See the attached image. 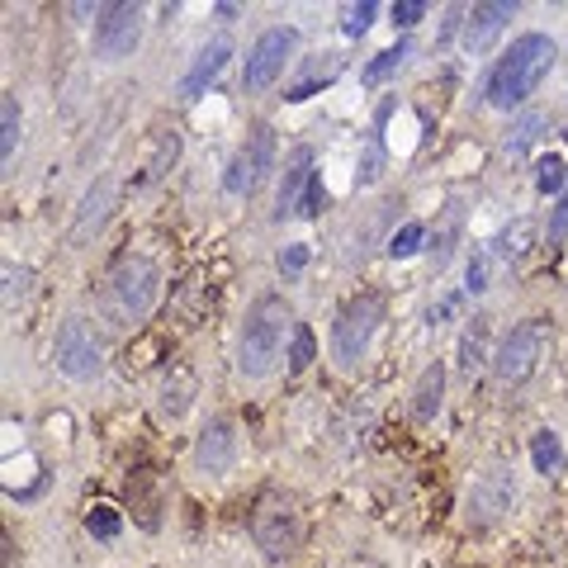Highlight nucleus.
I'll use <instances>...</instances> for the list:
<instances>
[{
  "mask_svg": "<svg viewBox=\"0 0 568 568\" xmlns=\"http://www.w3.org/2000/svg\"><path fill=\"white\" fill-rule=\"evenodd\" d=\"M422 15H427L422 0H403V5H394V24H398V29H412Z\"/></svg>",
  "mask_w": 568,
  "mask_h": 568,
  "instance_id": "72a5a7b5",
  "label": "nucleus"
},
{
  "mask_svg": "<svg viewBox=\"0 0 568 568\" xmlns=\"http://www.w3.org/2000/svg\"><path fill=\"white\" fill-rule=\"evenodd\" d=\"M227 58H233V44L227 38H213L209 48H199V58H195V66L181 76V100H199L213 81H219V72L227 66Z\"/></svg>",
  "mask_w": 568,
  "mask_h": 568,
  "instance_id": "dca6fc26",
  "label": "nucleus"
},
{
  "mask_svg": "<svg viewBox=\"0 0 568 568\" xmlns=\"http://www.w3.org/2000/svg\"><path fill=\"white\" fill-rule=\"evenodd\" d=\"M531 459H535V473H545V479L564 473V441L554 436V431H535V441H531Z\"/></svg>",
  "mask_w": 568,
  "mask_h": 568,
  "instance_id": "6ab92c4d",
  "label": "nucleus"
},
{
  "mask_svg": "<svg viewBox=\"0 0 568 568\" xmlns=\"http://www.w3.org/2000/svg\"><path fill=\"white\" fill-rule=\"evenodd\" d=\"M545 124H550V119H545V114H535V110H531V114H521V119H517V128H511V138H507V157H511V161H521V157L535 147V138H540V128H545Z\"/></svg>",
  "mask_w": 568,
  "mask_h": 568,
  "instance_id": "4be33fe9",
  "label": "nucleus"
},
{
  "mask_svg": "<svg viewBox=\"0 0 568 568\" xmlns=\"http://www.w3.org/2000/svg\"><path fill=\"white\" fill-rule=\"evenodd\" d=\"M441 394H445V370H441V365H427L422 379H417V394H412L417 417H436L441 412Z\"/></svg>",
  "mask_w": 568,
  "mask_h": 568,
  "instance_id": "a211bd4d",
  "label": "nucleus"
},
{
  "mask_svg": "<svg viewBox=\"0 0 568 568\" xmlns=\"http://www.w3.org/2000/svg\"><path fill=\"white\" fill-rule=\"evenodd\" d=\"M86 531H90L95 540H114V535H119V511L104 507V503H95V507L86 511Z\"/></svg>",
  "mask_w": 568,
  "mask_h": 568,
  "instance_id": "cd10ccee",
  "label": "nucleus"
},
{
  "mask_svg": "<svg viewBox=\"0 0 568 568\" xmlns=\"http://www.w3.org/2000/svg\"><path fill=\"white\" fill-rule=\"evenodd\" d=\"M110 205H114V181L110 175H100L86 195H81L76 205V223H72V242H90L95 233L104 227V219H110Z\"/></svg>",
  "mask_w": 568,
  "mask_h": 568,
  "instance_id": "2eb2a0df",
  "label": "nucleus"
},
{
  "mask_svg": "<svg viewBox=\"0 0 568 568\" xmlns=\"http://www.w3.org/2000/svg\"><path fill=\"white\" fill-rule=\"evenodd\" d=\"M251 535H256V545L266 550V559H289V554L304 545V517H299V507H294L289 497L270 493L266 503L256 507V517H251Z\"/></svg>",
  "mask_w": 568,
  "mask_h": 568,
  "instance_id": "7ed1b4c3",
  "label": "nucleus"
},
{
  "mask_svg": "<svg viewBox=\"0 0 568 568\" xmlns=\"http://www.w3.org/2000/svg\"><path fill=\"white\" fill-rule=\"evenodd\" d=\"M195 374L185 370V365H175V370L166 374V384H161V417H171V422H181V417L189 412V403H195Z\"/></svg>",
  "mask_w": 568,
  "mask_h": 568,
  "instance_id": "f3484780",
  "label": "nucleus"
},
{
  "mask_svg": "<svg viewBox=\"0 0 568 568\" xmlns=\"http://www.w3.org/2000/svg\"><path fill=\"white\" fill-rule=\"evenodd\" d=\"M489 275H493V256L489 251H473L469 256V270H465V280H469L465 289L469 294H483V289H489Z\"/></svg>",
  "mask_w": 568,
  "mask_h": 568,
  "instance_id": "c756f323",
  "label": "nucleus"
},
{
  "mask_svg": "<svg viewBox=\"0 0 568 568\" xmlns=\"http://www.w3.org/2000/svg\"><path fill=\"white\" fill-rule=\"evenodd\" d=\"M511 503H517V479H511V469H489L469 489V521L493 526L503 511H511Z\"/></svg>",
  "mask_w": 568,
  "mask_h": 568,
  "instance_id": "9b49d317",
  "label": "nucleus"
},
{
  "mask_svg": "<svg viewBox=\"0 0 568 568\" xmlns=\"http://www.w3.org/2000/svg\"><path fill=\"white\" fill-rule=\"evenodd\" d=\"M550 66H554V44L550 38L545 34H521L517 44L497 58L483 95H489L493 110H517V104H526L540 90V81L550 76Z\"/></svg>",
  "mask_w": 568,
  "mask_h": 568,
  "instance_id": "f257e3e1",
  "label": "nucleus"
},
{
  "mask_svg": "<svg viewBox=\"0 0 568 568\" xmlns=\"http://www.w3.org/2000/svg\"><path fill=\"white\" fill-rule=\"evenodd\" d=\"M374 15H379V5H374V0H360V5H346L342 34H346V38H360V34L374 24Z\"/></svg>",
  "mask_w": 568,
  "mask_h": 568,
  "instance_id": "c85d7f7f",
  "label": "nucleus"
},
{
  "mask_svg": "<svg viewBox=\"0 0 568 568\" xmlns=\"http://www.w3.org/2000/svg\"><path fill=\"white\" fill-rule=\"evenodd\" d=\"M308 185H313V147H294L289 161H284V175H280L275 219H289V213H299Z\"/></svg>",
  "mask_w": 568,
  "mask_h": 568,
  "instance_id": "ddd939ff",
  "label": "nucleus"
},
{
  "mask_svg": "<svg viewBox=\"0 0 568 568\" xmlns=\"http://www.w3.org/2000/svg\"><path fill=\"white\" fill-rule=\"evenodd\" d=\"M564 237H568V185L559 195V209H554V219H550V242H564Z\"/></svg>",
  "mask_w": 568,
  "mask_h": 568,
  "instance_id": "f704fd0d",
  "label": "nucleus"
},
{
  "mask_svg": "<svg viewBox=\"0 0 568 568\" xmlns=\"http://www.w3.org/2000/svg\"><path fill=\"white\" fill-rule=\"evenodd\" d=\"M403 58H408V44H398V48H384L379 52V58L365 66V81H370V86H379V81H388L403 66Z\"/></svg>",
  "mask_w": 568,
  "mask_h": 568,
  "instance_id": "a878e982",
  "label": "nucleus"
},
{
  "mask_svg": "<svg viewBox=\"0 0 568 568\" xmlns=\"http://www.w3.org/2000/svg\"><path fill=\"white\" fill-rule=\"evenodd\" d=\"M15 147H20V100L5 95V100H0V157L10 161Z\"/></svg>",
  "mask_w": 568,
  "mask_h": 568,
  "instance_id": "b1692460",
  "label": "nucleus"
},
{
  "mask_svg": "<svg viewBox=\"0 0 568 568\" xmlns=\"http://www.w3.org/2000/svg\"><path fill=\"white\" fill-rule=\"evenodd\" d=\"M237 459V427L227 422V417H219V422H209L205 431H199L195 441V465L205 473H227Z\"/></svg>",
  "mask_w": 568,
  "mask_h": 568,
  "instance_id": "f8f14e48",
  "label": "nucleus"
},
{
  "mask_svg": "<svg viewBox=\"0 0 568 568\" xmlns=\"http://www.w3.org/2000/svg\"><path fill=\"white\" fill-rule=\"evenodd\" d=\"M517 15V5L507 0H489V5H473L465 20V52H489L493 38L507 29V20Z\"/></svg>",
  "mask_w": 568,
  "mask_h": 568,
  "instance_id": "4468645a",
  "label": "nucleus"
},
{
  "mask_svg": "<svg viewBox=\"0 0 568 568\" xmlns=\"http://www.w3.org/2000/svg\"><path fill=\"white\" fill-rule=\"evenodd\" d=\"M299 322H294L289 304L280 294H261L251 308H247V322H242V342H237V365L247 379H266L270 370L280 365V350H284V336H289Z\"/></svg>",
  "mask_w": 568,
  "mask_h": 568,
  "instance_id": "f03ea898",
  "label": "nucleus"
},
{
  "mask_svg": "<svg viewBox=\"0 0 568 568\" xmlns=\"http://www.w3.org/2000/svg\"><path fill=\"white\" fill-rule=\"evenodd\" d=\"M545 342H550V322H540V318L517 322V328L507 332L503 350H497V360H493L497 379H503V384H521V379H531L540 356H545Z\"/></svg>",
  "mask_w": 568,
  "mask_h": 568,
  "instance_id": "6e6552de",
  "label": "nucleus"
},
{
  "mask_svg": "<svg viewBox=\"0 0 568 568\" xmlns=\"http://www.w3.org/2000/svg\"><path fill=\"white\" fill-rule=\"evenodd\" d=\"M128 503H133V511H138L143 531H157V497H152V489H147V473H133L128 479Z\"/></svg>",
  "mask_w": 568,
  "mask_h": 568,
  "instance_id": "5701e85b",
  "label": "nucleus"
},
{
  "mask_svg": "<svg viewBox=\"0 0 568 568\" xmlns=\"http://www.w3.org/2000/svg\"><path fill=\"white\" fill-rule=\"evenodd\" d=\"M379 318H384V299H379V294H360V299H350V304L342 308V318H336V328H332L336 360H342V365H356L365 350H370V342H374Z\"/></svg>",
  "mask_w": 568,
  "mask_h": 568,
  "instance_id": "0eeeda50",
  "label": "nucleus"
},
{
  "mask_svg": "<svg viewBox=\"0 0 568 568\" xmlns=\"http://www.w3.org/2000/svg\"><path fill=\"white\" fill-rule=\"evenodd\" d=\"M308 365H313V332L304 328H294V346H289V370H308Z\"/></svg>",
  "mask_w": 568,
  "mask_h": 568,
  "instance_id": "7c9ffc66",
  "label": "nucleus"
},
{
  "mask_svg": "<svg viewBox=\"0 0 568 568\" xmlns=\"http://www.w3.org/2000/svg\"><path fill=\"white\" fill-rule=\"evenodd\" d=\"M95 15H100V24H95V48H100V58H110V62L133 58V48H138V38H143V5L119 0V5H100Z\"/></svg>",
  "mask_w": 568,
  "mask_h": 568,
  "instance_id": "1a4fd4ad",
  "label": "nucleus"
},
{
  "mask_svg": "<svg viewBox=\"0 0 568 568\" xmlns=\"http://www.w3.org/2000/svg\"><path fill=\"white\" fill-rule=\"evenodd\" d=\"M52 360L66 379H90L100 374V336H95L81 318H66L58 342H52Z\"/></svg>",
  "mask_w": 568,
  "mask_h": 568,
  "instance_id": "9d476101",
  "label": "nucleus"
},
{
  "mask_svg": "<svg viewBox=\"0 0 568 568\" xmlns=\"http://www.w3.org/2000/svg\"><path fill=\"white\" fill-rule=\"evenodd\" d=\"M422 242H427V227L422 223H403L394 237H388V256L394 261H408V256L422 251Z\"/></svg>",
  "mask_w": 568,
  "mask_h": 568,
  "instance_id": "393cba45",
  "label": "nucleus"
},
{
  "mask_svg": "<svg viewBox=\"0 0 568 568\" xmlns=\"http://www.w3.org/2000/svg\"><path fill=\"white\" fill-rule=\"evenodd\" d=\"M322 199H328V195H322V181H318V175H313V185H308V195H304V205H299V213H308V219H313V213L322 209Z\"/></svg>",
  "mask_w": 568,
  "mask_h": 568,
  "instance_id": "e433bc0d",
  "label": "nucleus"
},
{
  "mask_svg": "<svg viewBox=\"0 0 568 568\" xmlns=\"http://www.w3.org/2000/svg\"><path fill=\"white\" fill-rule=\"evenodd\" d=\"M175 157H181V138H175V128L171 133H161V143H157V152H152V161L143 166V175H138V185H152V181H161L171 166H175Z\"/></svg>",
  "mask_w": 568,
  "mask_h": 568,
  "instance_id": "412c9836",
  "label": "nucleus"
},
{
  "mask_svg": "<svg viewBox=\"0 0 568 568\" xmlns=\"http://www.w3.org/2000/svg\"><path fill=\"white\" fill-rule=\"evenodd\" d=\"M304 266H308V247H304V242H294V247L280 251V270H284V275H299Z\"/></svg>",
  "mask_w": 568,
  "mask_h": 568,
  "instance_id": "473e14b6",
  "label": "nucleus"
},
{
  "mask_svg": "<svg viewBox=\"0 0 568 568\" xmlns=\"http://www.w3.org/2000/svg\"><path fill=\"white\" fill-rule=\"evenodd\" d=\"M346 568H379V564L370 559V554H350V559H346Z\"/></svg>",
  "mask_w": 568,
  "mask_h": 568,
  "instance_id": "4c0bfd02",
  "label": "nucleus"
},
{
  "mask_svg": "<svg viewBox=\"0 0 568 568\" xmlns=\"http://www.w3.org/2000/svg\"><path fill=\"white\" fill-rule=\"evenodd\" d=\"M568 185V171H564V161L559 157H540V171H535V189L540 195H554V189H564Z\"/></svg>",
  "mask_w": 568,
  "mask_h": 568,
  "instance_id": "bb28decb",
  "label": "nucleus"
},
{
  "mask_svg": "<svg viewBox=\"0 0 568 568\" xmlns=\"http://www.w3.org/2000/svg\"><path fill=\"white\" fill-rule=\"evenodd\" d=\"M157 304V270L152 261L143 256H128V261L114 266V280H110V313L124 318V322H143Z\"/></svg>",
  "mask_w": 568,
  "mask_h": 568,
  "instance_id": "39448f33",
  "label": "nucleus"
},
{
  "mask_svg": "<svg viewBox=\"0 0 568 568\" xmlns=\"http://www.w3.org/2000/svg\"><path fill=\"white\" fill-rule=\"evenodd\" d=\"M489 356V318H473L465 328V342H459V360H465V370L473 374Z\"/></svg>",
  "mask_w": 568,
  "mask_h": 568,
  "instance_id": "aec40b11",
  "label": "nucleus"
},
{
  "mask_svg": "<svg viewBox=\"0 0 568 568\" xmlns=\"http://www.w3.org/2000/svg\"><path fill=\"white\" fill-rule=\"evenodd\" d=\"M294 48H299V29H289V24H275V29H266L261 38L251 44L247 52V72H242V86L251 95L270 90L275 81L284 76V66H289Z\"/></svg>",
  "mask_w": 568,
  "mask_h": 568,
  "instance_id": "423d86ee",
  "label": "nucleus"
},
{
  "mask_svg": "<svg viewBox=\"0 0 568 568\" xmlns=\"http://www.w3.org/2000/svg\"><path fill=\"white\" fill-rule=\"evenodd\" d=\"M275 171V128L270 124H256L251 138L237 147V157L227 161V175H223V189L233 199H247L266 185V175Z\"/></svg>",
  "mask_w": 568,
  "mask_h": 568,
  "instance_id": "20e7f679",
  "label": "nucleus"
},
{
  "mask_svg": "<svg viewBox=\"0 0 568 568\" xmlns=\"http://www.w3.org/2000/svg\"><path fill=\"white\" fill-rule=\"evenodd\" d=\"M29 289V270H15V266H5V304H15V294Z\"/></svg>",
  "mask_w": 568,
  "mask_h": 568,
  "instance_id": "c9c22d12",
  "label": "nucleus"
},
{
  "mask_svg": "<svg viewBox=\"0 0 568 568\" xmlns=\"http://www.w3.org/2000/svg\"><path fill=\"white\" fill-rule=\"evenodd\" d=\"M531 233H535V223H517L511 233H503V242H497V247H503L507 261H521V256H526V242H531Z\"/></svg>",
  "mask_w": 568,
  "mask_h": 568,
  "instance_id": "2f4dec72",
  "label": "nucleus"
}]
</instances>
